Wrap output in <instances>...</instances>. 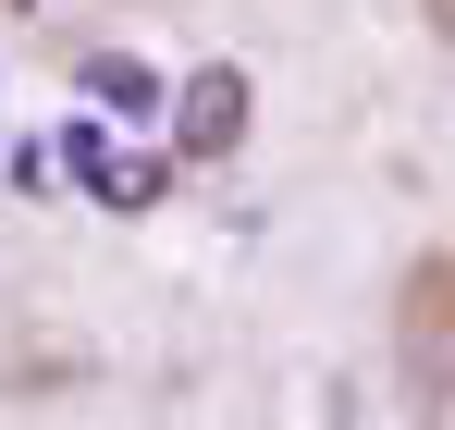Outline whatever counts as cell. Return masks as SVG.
Segmentation results:
<instances>
[{
  "label": "cell",
  "mask_w": 455,
  "mask_h": 430,
  "mask_svg": "<svg viewBox=\"0 0 455 430\" xmlns=\"http://www.w3.org/2000/svg\"><path fill=\"white\" fill-rule=\"evenodd\" d=\"M246 111H259L246 74H234V62H197L185 86H172V111H160V123H172V160H234V147H246Z\"/></svg>",
  "instance_id": "6da1fadb"
},
{
  "label": "cell",
  "mask_w": 455,
  "mask_h": 430,
  "mask_svg": "<svg viewBox=\"0 0 455 430\" xmlns=\"http://www.w3.org/2000/svg\"><path fill=\"white\" fill-rule=\"evenodd\" d=\"M86 99H99V111H124V123H160V111H172V86H160L136 50H86Z\"/></svg>",
  "instance_id": "7a4b0ae2"
},
{
  "label": "cell",
  "mask_w": 455,
  "mask_h": 430,
  "mask_svg": "<svg viewBox=\"0 0 455 430\" xmlns=\"http://www.w3.org/2000/svg\"><path fill=\"white\" fill-rule=\"evenodd\" d=\"M62 172H75L86 197H111V172H124V160H111V136H99V123H62Z\"/></svg>",
  "instance_id": "3957f363"
},
{
  "label": "cell",
  "mask_w": 455,
  "mask_h": 430,
  "mask_svg": "<svg viewBox=\"0 0 455 430\" xmlns=\"http://www.w3.org/2000/svg\"><path fill=\"white\" fill-rule=\"evenodd\" d=\"M0 12H25V0H0Z\"/></svg>",
  "instance_id": "277c9868"
},
{
  "label": "cell",
  "mask_w": 455,
  "mask_h": 430,
  "mask_svg": "<svg viewBox=\"0 0 455 430\" xmlns=\"http://www.w3.org/2000/svg\"><path fill=\"white\" fill-rule=\"evenodd\" d=\"M443 25H455V0H443Z\"/></svg>",
  "instance_id": "5b68a950"
}]
</instances>
